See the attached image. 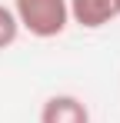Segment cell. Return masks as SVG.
Instances as JSON below:
<instances>
[{"mask_svg": "<svg viewBox=\"0 0 120 123\" xmlns=\"http://www.w3.org/2000/svg\"><path fill=\"white\" fill-rule=\"evenodd\" d=\"M13 17H17L20 30H27L37 40H50L60 37L70 23V10L67 0H13Z\"/></svg>", "mask_w": 120, "mask_h": 123, "instance_id": "6da1fadb", "label": "cell"}, {"mask_svg": "<svg viewBox=\"0 0 120 123\" xmlns=\"http://www.w3.org/2000/svg\"><path fill=\"white\" fill-rule=\"evenodd\" d=\"M40 123H90V110L73 93H57V97H47L43 100Z\"/></svg>", "mask_w": 120, "mask_h": 123, "instance_id": "3957f363", "label": "cell"}, {"mask_svg": "<svg viewBox=\"0 0 120 123\" xmlns=\"http://www.w3.org/2000/svg\"><path fill=\"white\" fill-rule=\"evenodd\" d=\"M117 7H120V0H117Z\"/></svg>", "mask_w": 120, "mask_h": 123, "instance_id": "5b68a950", "label": "cell"}, {"mask_svg": "<svg viewBox=\"0 0 120 123\" xmlns=\"http://www.w3.org/2000/svg\"><path fill=\"white\" fill-rule=\"evenodd\" d=\"M67 10H70V20L80 23L83 30H100L120 17L117 0H67Z\"/></svg>", "mask_w": 120, "mask_h": 123, "instance_id": "7a4b0ae2", "label": "cell"}, {"mask_svg": "<svg viewBox=\"0 0 120 123\" xmlns=\"http://www.w3.org/2000/svg\"><path fill=\"white\" fill-rule=\"evenodd\" d=\"M17 37H20V23H17V17H13V10L0 3V50L13 47Z\"/></svg>", "mask_w": 120, "mask_h": 123, "instance_id": "277c9868", "label": "cell"}]
</instances>
